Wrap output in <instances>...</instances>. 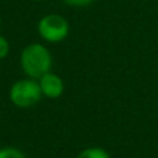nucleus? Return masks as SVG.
Listing matches in <instances>:
<instances>
[{
    "instance_id": "10",
    "label": "nucleus",
    "mask_w": 158,
    "mask_h": 158,
    "mask_svg": "<svg viewBox=\"0 0 158 158\" xmlns=\"http://www.w3.org/2000/svg\"><path fill=\"white\" fill-rule=\"evenodd\" d=\"M0 24H2V21H0Z\"/></svg>"
},
{
    "instance_id": "4",
    "label": "nucleus",
    "mask_w": 158,
    "mask_h": 158,
    "mask_svg": "<svg viewBox=\"0 0 158 158\" xmlns=\"http://www.w3.org/2000/svg\"><path fill=\"white\" fill-rule=\"evenodd\" d=\"M39 86H40L42 94L43 97L47 98H58L64 94V90H65V85L64 81L60 75L54 74V72H47L43 77H40L38 79Z\"/></svg>"
},
{
    "instance_id": "9",
    "label": "nucleus",
    "mask_w": 158,
    "mask_h": 158,
    "mask_svg": "<svg viewBox=\"0 0 158 158\" xmlns=\"http://www.w3.org/2000/svg\"><path fill=\"white\" fill-rule=\"evenodd\" d=\"M32 2H44V0H32Z\"/></svg>"
},
{
    "instance_id": "2",
    "label": "nucleus",
    "mask_w": 158,
    "mask_h": 158,
    "mask_svg": "<svg viewBox=\"0 0 158 158\" xmlns=\"http://www.w3.org/2000/svg\"><path fill=\"white\" fill-rule=\"evenodd\" d=\"M10 101L18 108H31L36 106L43 97L38 79L24 78L15 81L8 92Z\"/></svg>"
},
{
    "instance_id": "3",
    "label": "nucleus",
    "mask_w": 158,
    "mask_h": 158,
    "mask_svg": "<svg viewBox=\"0 0 158 158\" xmlns=\"http://www.w3.org/2000/svg\"><path fill=\"white\" fill-rule=\"evenodd\" d=\"M38 35L46 43H60L69 35V22L61 14L50 13L43 15L36 25Z\"/></svg>"
},
{
    "instance_id": "1",
    "label": "nucleus",
    "mask_w": 158,
    "mask_h": 158,
    "mask_svg": "<svg viewBox=\"0 0 158 158\" xmlns=\"http://www.w3.org/2000/svg\"><path fill=\"white\" fill-rule=\"evenodd\" d=\"M19 65L28 78L39 79L52 71L53 56L43 43H29L22 49Z\"/></svg>"
},
{
    "instance_id": "6",
    "label": "nucleus",
    "mask_w": 158,
    "mask_h": 158,
    "mask_svg": "<svg viewBox=\"0 0 158 158\" xmlns=\"http://www.w3.org/2000/svg\"><path fill=\"white\" fill-rule=\"evenodd\" d=\"M0 158H27L19 148L13 146H6L0 148Z\"/></svg>"
},
{
    "instance_id": "7",
    "label": "nucleus",
    "mask_w": 158,
    "mask_h": 158,
    "mask_svg": "<svg viewBox=\"0 0 158 158\" xmlns=\"http://www.w3.org/2000/svg\"><path fill=\"white\" fill-rule=\"evenodd\" d=\"M8 54H10V42L6 36L0 35V60H4Z\"/></svg>"
},
{
    "instance_id": "8",
    "label": "nucleus",
    "mask_w": 158,
    "mask_h": 158,
    "mask_svg": "<svg viewBox=\"0 0 158 158\" xmlns=\"http://www.w3.org/2000/svg\"><path fill=\"white\" fill-rule=\"evenodd\" d=\"M63 2L71 7H86V6L94 3L96 0H63Z\"/></svg>"
},
{
    "instance_id": "5",
    "label": "nucleus",
    "mask_w": 158,
    "mask_h": 158,
    "mask_svg": "<svg viewBox=\"0 0 158 158\" xmlns=\"http://www.w3.org/2000/svg\"><path fill=\"white\" fill-rule=\"evenodd\" d=\"M77 158H111L108 151L101 147H87L82 150Z\"/></svg>"
}]
</instances>
